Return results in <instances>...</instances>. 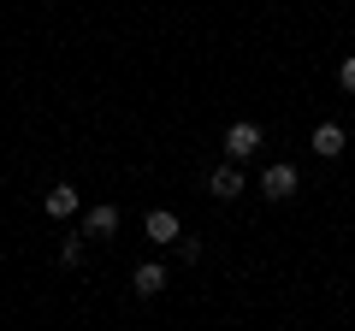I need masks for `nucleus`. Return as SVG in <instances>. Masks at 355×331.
Returning a JSON list of instances; mask_svg holds the SVG:
<instances>
[{"label":"nucleus","instance_id":"obj_1","mask_svg":"<svg viewBox=\"0 0 355 331\" xmlns=\"http://www.w3.org/2000/svg\"><path fill=\"white\" fill-rule=\"evenodd\" d=\"M261 195L266 202H291L296 195V166H266L261 172Z\"/></svg>","mask_w":355,"mask_h":331},{"label":"nucleus","instance_id":"obj_2","mask_svg":"<svg viewBox=\"0 0 355 331\" xmlns=\"http://www.w3.org/2000/svg\"><path fill=\"white\" fill-rule=\"evenodd\" d=\"M261 148V125H231L225 130V160H249Z\"/></svg>","mask_w":355,"mask_h":331},{"label":"nucleus","instance_id":"obj_3","mask_svg":"<svg viewBox=\"0 0 355 331\" xmlns=\"http://www.w3.org/2000/svg\"><path fill=\"white\" fill-rule=\"evenodd\" d=\"M207 195H214V202H237L243 195V172L237 166H219L214 178H207Z\"/></svg>","mask_w":355,"mask_h":331},{"label":"nucleus","instance_id":"obj_4","mask_svg":"<svg viewBox=\"0 0 355 331\" xmlns=\"http://www.w3.org/2000/svg\"><path fill=\"white\" fill-rule=\"evenodd\" d=\"M119 231V207H83V237H113Z\"/></svg>","mask_w":355,"mask_h":331},{"label":"nucleus","instance_id":"obj_5","mask_svg":"<svg viewBox=\"0 0 355 331\" xmlns=\"http://www.w3.org/2000/svg\"><path fill=\"white\" fill-rule=\"evenodd\" d=\"M130 290H137V296H160L166 290V267H160V260H142V267L130 272Z\"/></svg>","mask_w":355,"mask_h":331},{"label":"nucleus","instance_id":"obj_6","mask_svg":"<svg viewBox=\"0 0 355 331\" xmlns=\"http://www.w3.org/2000/svg\"><path fill=\"white\" fill-rule=\"evenodd\" d=\"M343 148H349V136H343V125H320V130H314V154H320V160H338Z\"/></svg>","mask_w":355,"mask_h":331},{"label":"nucleus","instance_id":"obj_7","mask_svg":"<svg viewBox=\"0 0 355 331\" xmlns=\"http://www.w3.org/2000/svg\"><path fill=\"white\" fill-rule=\"evenodd\" d=\"M42 207H48V219H71L83 202H77V190H71V184H60V190H48V195H42Z\"/></svg>","mask_w":355,"mask_h":331},{"label":"nucleus","instance_id":"obj_8","mask_svg":"<svg viewBox=\"0 0 355 331\" xmlns=\"http://www.w3.org/2000/svg\"><path fill=\"white\" fill-rule=\"evenodd\" d=\"M142 231H148V242H178V213H166V207H154V213L142 219Z\"/></svg>","mask_w":355,"mask_h":331},{"label":"nucleus","instance_id":"obj_9","mask_svg":"<svg viewBox=\"0 0 355 331\" xmlns=\"http://www.w3.org/2000/svg\"><path fill=\"white\" fill-rule=\"evenodd\" d=\"M83 242H89L83 231H77V237H65V242H60V260H65V267H77V260H83Z\"/></svg>","mask_w":355,"mask_h":331},{"label":"nucleus","instance_id":"obj_10","mask_svg":"<svg viewBox=\"0 0 355 331\" xmlns=\"http://www.w3.org/2000/svg\"><path fill=\"white\" fill-rule=\"evenodd\" d=\"M178 260H184V267H196V260H202V242H184V237H178Z\"/></svg>","mask_w":355,"mask_h":331},{"label":"nucleus","instance_id":"obj_11","mask_svg":"<svg viewBox=\"0 0 355 331\" xmlns=\"http://www.w3.org/2000/svg\"><path fill=\"white\" fill-rule=\"evenodd\" d=\"M338 83H343V89H349V95H355V53H349V60H343V65H338Z\"/></svg>","mask_w":355,"mask_h":331}]
</instances>
